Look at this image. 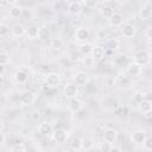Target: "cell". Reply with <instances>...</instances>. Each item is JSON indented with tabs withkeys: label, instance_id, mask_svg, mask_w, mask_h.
Instances as JSON below:
<instances>
[{
	"label": "cell",
	"instance_id": "obj_1",
	"mask_svg": "<svg viewBox=\"0 0 152 152\" xmlns=\"http://www.w3.org/2000/svg\"><path fill=\"white\" fill-rule=\"evenodd\" d=\"M150 61H151V53L147 50H139L133 56V63H135L140 66L147 65L150 63Z\"/></svg>",
	"mask_w": 152,
	"mask_h": 152
},
{
	"label": "cell",
	"instance_id": "obj_2",
	"mask_svg": "<svg viewBox=\"0 0 152 152\" xmlns=\"http://www.w3.org/2000/svg\"><path fill=\"white\" fill-rule=\"evenodd\" d=\"M114 83H115L116 88H119V89H127V88L131 87L132 80L126 72H124V74H120V75L116 76Z\"/></svg>",
	"mask_w": 152,
	"mask_h": 152
},
{
	"label": "cell",
	"instance_id": "obj_3",
	"mask_svg": "<svg viewBox=\"0 0 152 152\" xmlns=\"http://www.w3.org/2000/svg\"><path fill=\"white\" fill-rule=\"evenodd\" d=\"M19 101L24 106H31L36 101V94L30 90H23L19 95Z\"/></svg>",
	"mask_w": 152,
	"mask_h": 152
},
{
	"label": "cell",
	"instance_id": "obj_4",
	"mask_svg": "<svg viewBox=\"0 0 152 152\" xmlns=\"http://www.w3.org/2000/svg\"><path fill=\"white\" fill-rule=\"evenodd\" d=\"M44 82H45V84H48L49 87H51V88L55 89V88H57L62 83V80H61L59 74H57V72H49L45 76Z\"/></svg>",
	"mask_w": 152,
	"mask_h": 152
},
{
	"label": "cell",
	"instance_id": "obj_5",
	"mask_svg": "<svg viewBox=\"0 0 152 152\" xmlns=\"http://www.w3.org/2000/svg\"><path fill=\"white\" fill-rule=\"evenodd\" d=\"M83 107H84V102H83L82 100L77 99L76 96H75V97H71V99L69 100V102H68V108H69V110L72 112V113H78V112H81V110L83 109Z\"/></svg>",
	"mask_w": 152,
	"mask_h": 152
},
{
	"label": "cell",
	"instance_id": "obj_6",
	"mask_svg": "<svg viewBox=\"0 0 152 152\" xmlns=\"http://www.w3.org/2000/svg\"><path fill=\"white\" fill-rule=\"evenodd\" d=\"M120 31H121V34L125 37V38H132L135 36L137 33V27L133 25V24H129V23H126V24H122L120 26Z\"/></svg>",
	"mask_w": 152,
	"mask_h": 152
},
{
	"label": "cell",
	"instance_id": "obj_7",
	"mask_svg": "<svg viewBox=\"0 0 152 152\" xmlns=\"http://www.w3.org/2000/svg\"><path fill=\"white\" fill-rule=\"evenodd\" d=\"M90 38V31L87 28V27H78L76 31H75V39L77 42H81V43H86L88 39Z\"/></svg>",
	"mask_w": 152,
	"mask_h": 152
},
{
	"label": "cell",
	"instance_id": "obj_8",
	"mask_svg": "<svg viewBox=\"0 0 152 152\" xmlns=\"http://www.w3.org/2000/svg\"><path fill=\"white\" fill-rule=\"evenodd\" d=\"M68 137H69V133H68V131H65L64 128H58V129H56V131L52 132V138H53V140H55L57 144H63V142H65L66 139H68Z\"/></svg>",
	"mask_w": 152,
	"mask_h": 152
},
{
	"label": "cell",
	"instance_id": "obj_9",
	"mask_svg": "<svg viewBox=\"0 0 152 152\" xmlns=\"http://www.w3.org/2000/svg\"><path fill=\"white\" fill-rule=\"evenodd\" d=\"M104 48L102 45H94L91 48V51H90V57L97 62V61H101L103 57H104Z\"/></svg>",
	"mask_w": 152,
	"mask_h": 152
},
{
	"label": "cell",
	"instance_id": "obj_10",
	"mask_svg": "<svg viewBox=\"0 0 152 152\" xmlns=\"http://www.w3.org/2000/svg\"><path fill=\"white\" fill-rule=\"evenodd\" d=\"M151 14H152V6H151V2L150 1H146L142 7L140 8L139 11V17L141 20H146V19H150L151 18Z\"/></svg>",
	"mask_w": 152,
	"mask_h": 152
},
{
	"label": "cell",
	"instance_id": "obj_11",
	"mask_svg": "<svg viewBox=\"0 0 152 152\" xmlns=\"http://www.w3.org/2000/svg\"><path fill=\"white\" fill-rule=\"evenodd\" d=\"M103 140L110 144H115L118 140V132L114 128H107L103 133Z\"/></svg>",
	"mask_w": 152,
	"mask_h": 152
},
{
	"label": "cell",
	"instance_id": "obj_12",
	"mask_svg": "<svg viewBox=\"0 0 152 152\" xmlns=\"http://www.w3.org/2000/svg\"><path fill=\"white\" fill-rule=\"evenodd\" d=\"M108 23L110 26L113 27H120L122 24H124V17L121 13H118V12H114L110 18L108 19Z\"/></svg>",
	"mask_w": 152,
	"mask_h": 152
},
{
	"label": "cell",
	"instance_id": "obj_13",
	"mask_svg": "<svg viewBox=\"0 0 152 152\" xmlns=\"http://www.w3.org/2000/svg\"><path fill=\"white\" fill-rule=\"evenodd\" d=\"M63 93H64V96L68 97V99L75 97L77 95V86L75 83H66L64 86Z\"/></svg>",
	"mask_w": 152,
	"mask_h": 152
},
{
	"label": "cell",
	"instance_id": "obj_14",
	"mask_svg": "<svg viewBox=\"0 0 152 152\" xmlns=\"http://www.w3.org/2000/svg\"><path fill=\"white\" fill-rule=\"evenodd\" d=\"M38 131H39V133L43 134V135H51L52 132H53V126H52V124L49 122V121H43V122L39 124Z\"/></svg>",
	"mask_w": 152,
	"mask_h": 152
},
{
	"label": "cell",
	"instance_id": "obj_15",
	"mask_svg": "<svg viewBox=\"0 0 152 152\" xmlns=\"http://www.w3.org/2000/svg\"><path fill=\"white\" fill-rule=\"evenodd\" d=\"M138 109H139L142 114L151 113V110H152V101L142 99L141 101L138 102Z\"/></svg>",
	"mask_w": 152,
	"mask_h": 152
},
{
	"label": "cell",
	"instance_id": "obj_16",
	"mask_svg": "<svg viewBox=\"0 0 152 152\" xmlns=\"http://www.w3.org/2000/svg\"><path fill=\"white\" fill-rule=\"evenodd\" d=\"M125 72H126L129 77L139 76V75L141 74V66L138 65V64H135V63H131V64L127 66V69H126Z\"/></svg>",
	"mask_w": 152,
	"mask_h": 152
},
{
	"label": "cell",
	"instance_id": "obj_17",
	"mask_svg": "<svg viewBox=\"0 0 152 152\" xmlns=\"http://www.w3.org/2000/svg\"><path fill=\"white\" fill-rule=\"evenodd\" d=\"M68 12L70 14H80L82 12V5L80 1H70L68 2Z\"/></svg>",
	"mask_w": 152,
	"mask_h": 152
},
{
	"label": "cell",
	"instance_id": "obj_18",
	"mask_svg": "<svg viewBox=\"0 0 152 152\" xmlns=\"http://www.w3.org/2000/svg\"><path fill=\"white\" fill-rule=\"evenodd\" d=\"M145 138H146V132L145 131H134L131 135L132 141L137 145H141L142 141L145 140Z\"/></svg>",
	"mask_w": 152,
	"mask_h": 152
},
{
	"label": "cell",
	"instance_id": "obj_19",
	"mask_svg": "<svg viewBox=\"0 0 152 152\" xmlns=\"http://www.w3.org/2000/svg\"><path fill=\"white\" fill-rule=\"evenodd\" d=\"M38 39L42 40V42H48L51 39V31L49 27L46 26H42L39 27V31H38Z\"/></svg>",
	"mask_w": 152,
	"mask_h": 152
},
{
	"label": "cell",
	"instance_id": "obj_20",
	"mask_svg": "<svg viewBox=\"0 0 152 152\" xmlns=\"http://www.w3.org/2000/svg\"><path fill=\"white\" fill-rule=\"evenodd\" d=\"M14 80H15L17 83H20V84L26 83L27 80H28V74H27L24 69H19V70H17L15 74H14Z\"/></svg>",
	"mask_w": 152,
	"mask_h": 152
},
{
	"label": "cell",
	"instance_id": "obj_21",
	"mask_svg": "<svg viewBox=\"0 0 152 152\" xmlns=\"http://www.w3.org/2000/svg\"><path fill=\"white\" fill-rule=\"evenodd\" d=\"M74 81H75L76 86H86L88 83V75L84 71H78V72H76Z\"/></svg>",
	"mask_w": 152,
	"mask_h": 152
},
{
	"label": "cell",
	"instance_id": "obj_22",
	"mask_svg": "<svg viewBox=\"0 0 152 152\" xmlns=\"http://www.w3.org/2000/svg\"><path fill=\"white\" fill-rule=\"evenodd\" d=\"M38 31H39V27L37 25L32 24L25 30V34L28 39H36V38H38Z\"/></svg>",
	"mask_w": 152,
	"mask_h": 152
},
{
	"label": "cell",
	"instance_id": "obj_23",
	"mask_svg": "<svg viewBox=\"0 0 152 152\" xmlns=\"http://www.w3.org/2000/svg\"><path fill=\"white\" fill-rule=\"evenodd\" d=\"M25 27H24V25H21V24H15L12 28H11V33H12V36L13 37H21V36H24L25 34Z\"/></svg>",
	"mask_w": 152,
	"mask_h": 152
},
{
	"label": "cell",
	"instance_id": "obj_24",
	"mask_svg": "<svg viewBox=\"0 0 152 152\" xmlns=\"http://www.w3.org/2000/svg\"><path fill=\"white\" fill-rule=\"evenodd\" d=\"M93 147H94V140H93L91 138L86 137V138H82V139H81V148H82V150L89 151V150H91Z\"/></svg>",
	"mask_w": 152,
	"mask_h": 152
},
{
	"label": "cell",
	"instance_id": "obj_25",
	"mask_svg": "<svg viewBox=\"0 0 152 152\" xmlns=\"http://www.w3.org/2000/svg\"><path fill=\"white\" fill-rule=\"evenodd\" d=\"M23 13V8L19 5H12V7L10 8V17L13 19H17Z\"/></svg>",
	"mask_w": 152,
	"mask_h": 152
},
{
	"label": "cell",
	"instance_id": "obj_26",
	"mask_svg": "<svg viewBox=\"0 0 152 152\" xmlns=\"http://www.w3.org/2000/svg\"><path fill=\"white\" fill-rule=\"evenodd\" d=\"M50 45H51V48L53 50H61L64 46V40L62 38H58V37L51 38L50 39Z\"/></svg>",
	"mask_w": 152,
	"mask_h": 152
},
{
	"label": "cell",
	"instance_id": "obj_27",
	"mask_svg": "<svg viewBox=\"0 0 152 152\" xmlns=\"http://www.w3.org/2000/svg\"><path fill=\"white\" fill-rule=\"evenodd\" d=\"M91 45L90 44H88V43H82L81 45H80V52L82 53V55H84V56H88V55H90V51H91Z\"/></svg>",
	"mask_w": 152,
	"mask_h": 152
},
{
	"label": "cell",
	"instance_id": "obj_28",
	"mask_svg": "<svg viewBox=\"0 0 152 152\" xmlns=\"http://www.w3.org/2000/svg\"><path fill=\"white\" fill-rule=\"evenodd\" d=\"M142 148L145 150V151H152V138L151 137H147L146 135V138H145V140L142 141Z\"/></svg>",
	"mask_w": 152,
	"mask_h": 152
},
{
	"label": "cell",
	"instance_id": "obj_29",
	"mask_svg": "<svg viewBox=\"0 0 152 152\" xmlns=\"http://www.w3.org/2000/svg\"><path fill=\"white\" fill-rule=\"evenodd\" d=\"M99 150H100V151H102V152L112 151V150H113V144L107 142V141H104V140H103V142H101V144L99 145Z\"/></svg>",
	"mask_w": 152,
	"mask_h": 152
},
{
	"label": "cell",
	"instance_id": "obj_30",
	"mask_svg": "<svg viewBox=\"0 0 152 152\" xmlns=\"http://www.w3.org/2000/svg\"><path fill=\"white\" fill-rule=\"evenodd\" d=\"M55 8L56 11H68V2H65L64 0H59L55 4Z\"/></svg>",
	"mask_w": 152,
	"mask_h": 152
},
{
	"label": "cell",
	"instance_id": "obj_31",
	"mask_svg": "<svg viewBox=\"0 0 152 152\" xmlns=\"http://www.w3.org/2000/svg\"><path fill=\"white\" fill-rule=\"evenodd\" d=\"M113 13H114V10H113L112 7H109V6H104V7H102V10H101V14H102L104 18H107V19H109Z\"/></svg>",
	"mask_w": 152,
	"mask_h": 152
},
{
	"label": "cell",
	"instance_id": "obj_32",
	"mask_svg": "<svg viewBox=\"0 0 152 152\" xmlns=\"http://www.w3.org/2000/svg\"><path fill=\"white\" fill-rule=\"evenodd\" d=\"M26 150H27V147L23 142H17L11 147V151H13V152H24Z\"/></svg>",
	"mask_w": 152,
	"mask_h": 152
},
{
	"label": "cell",
	"instance_id": "obj_33",
	"mask_svg": "<svg viewBox=\"0 0 152 152\" xmlns=\"http://www.w3.org/2000/svg\"><path fill=\"white\" fill-rule=\"evenodd\" d=\"M10 34V26L5 23H0V37H6Z\"/></svg>",
	"mask_w": 152,
	"mask_h": 152
},
{
	"label": "cell",
	"instance_id": "obj_34",
	"mask_svg": "<svg viewBox=\"0 0 152 152\" xmlns=\"http://www.w3.org/2000/svg\"><path fill=\"white\" fill-rule=\"evenodd\" d=\"M8 63H10V55L7 52H0V64L5 66Z\"/></svg>",
	"mask_w": 152,
	"mask_h": 152
},
{
	"label": "cell",
	"instance_id": "obj_35",
	"mask_svg": "<svg viewBox=\"0 0 152 152\" xmlns=\"http://www.w3.org/2000/svg\"><path fill=\"white\" fill-rule=\"evenodd\" d=\"M70 147L74 150H80L81 148V138H74L70 142Z\"/></svg>",
	"mask_w": 152,
	"mask_h": 152
},
{
	"label": "cell",
	"instance_id": "obj_36",
	"mask_svg": "<svg viewBox=\"0 0 152 152\" xmlns=\"http://www.w3.org/2000/svg\"><path fill=\"white\" fill-rule=\"evenodd\" d=\"M99 4V0H83V5L87 8H95Z\"/></svg>",
	"mask_w": 152,
	"mask_h": 152
},
{
	"label": "cell",
	"instance_id": "obj_37",
	"mask_svg": "<svg viewBox=\"0 0 152 152\" xmlns=\"http://www.w3.org/2000/svg\"><path fill=\"white\" fill-rule=\"evenodd\" d=\"M94 63H95V61H94L90 56H86V57L83 58V64H84V66H87V68H91V66L94 65Z\"/></svg>",
	"mask_w": 152,
	"mask_h": 152
},
{
	"label": "cell",
	"instance_id": "obj_38",
	"mask_svg": "<svg viewBox=\"0 0 152 152\" xmlns=\"http://www.w3.org/2000/svg\"><path fill=\"white\" fill-rule=\"evenodd\" d=\"M107 48H109V49H112V50L116 49V48H118V40H115V39L109 40V42L107 43Z\"/></svg>",
	"mask_w": 152,
	"mask_h": 152
},
{
	"label": "cell",
	"instance_id": "obj_39",
	"mask_svg": "<svg viewBox=\"0 0 152 152\" xmlns=\"http://www.w3.org/2000/svg\"><path fill=\"white\" fill-rule=\"evenodd\" d=\"M145 38H146L148 42L152 39V27H151V26H148V27L146 28V31H145Z\"/></svg>",
	"mask_w": 152,
	"mask_h": 152
},
{
	"label": "cell",
	"instance_id": "obj_40",
	"mask_svg": "<svg viewBox=\"0 0 152 152\" xmlns=\"http://www.w3.org/2000/svg\"><path fill=\"white\" fill-rule=\"evenodd\" d=\"M151 95H152L151 91H146V93L142 94V99H145V100H150V101H151Z\"/></svg>",
	"mask_w": 152,
	"mask_h": 152
},
{
	"label": "cell",
	"instance_id": "obj_41",
	"mask_svg": "<svg viewBox=\"0 0 152 152\" xmlns=\"http://www.w3.org/2000/svg\"><path fill=\"white\" fill-rule=\"evenodd\" d=\"M5 139H6V137H5V134L2 133V131H1V132H0V146L5 144Z\"/></svg>",
	"mask_w": 152,
	"mask_h": 152
},
{
	"label": "cell",
	"instance_id": "obj_42",
	"mask_svg": "<svg viewBox=\"0 0 152 152\" xmlns=\"http://www.w3.org/2000/svg\"><path fill=\"white\" fill-rule=\"evenodd\" d=\"M4 82H5V77H4V74H1L0 75V86H2Z\"/></svg>",
	"mask_w": 152,
	"mask_h": 152
},
{
	"label": "cell",
	"instance_id": "obj_43",
	"mask_svg": "<svg viewBox=\"0 0 152 152\" xmlns=\"http://www.w3.org/2000/svg\"><path fill=\"white\" fill-rule=\"evenodd\" d=\"M17 1H18V0H6V2H7V4H11V5H15Z\"/></svg>",
	"mask_w": 152,
	"mask_h": 152
},
{
	"label": "cell",
	"instance_id": "obj_44",
	"mask_svg": "<svg viewBox=\"0 0 152 152\" xmlns=\"http://www.w3.org/2000/svg\"><path fill=\"white\" fill-rule=\"evenodd\" d=\"M4 71H5V66L0 64V75H1V74H4Z\"/></svg>",
	"mask_w": 152,
	"mask_h": 152
},
{
	"label": "cell",
	"instance_id": "obj_45",
	"mask_svg": "<svg viewBox=\"0 0 152 152\" xmlns=\"http://www.w3.org/2000/svg\"><path fill=\"white\" fill-rule=\"evenodd\" d=\"M4 129V124H2V121H1V119H0V132Z\"/></svg>",
	"mask_w": 152,
	"mask_h": 152
},
{
	"label": "cell",
	"instance_id": "obj_46",
	"mask_svg": "<svg viewBox=\"0 0 152 152\" xmlns=\"http://www.w3.org/2000/svg\"><path fill=\"white\" fill-rule=\"evenodd\" d=\"M24 1H32V0H24Z\"/></svg>",
	"mask_w": 152,
	"mask_h": 152
},
{
	"label": "cell",
	"instance_id": "obj_47",
	"mask_svg": "<svg viewBox=\"0 0 152 152\" xmlns=\"http://www.w3.org/2000/svg\"><path fill=\"white\" fill-rule=\"evenodd\" d=\"M1 2H2V0H0V5H1Z\"/></svg>",
	"mask_w": 152,
	"mask_h": 152
}]
</instances>
